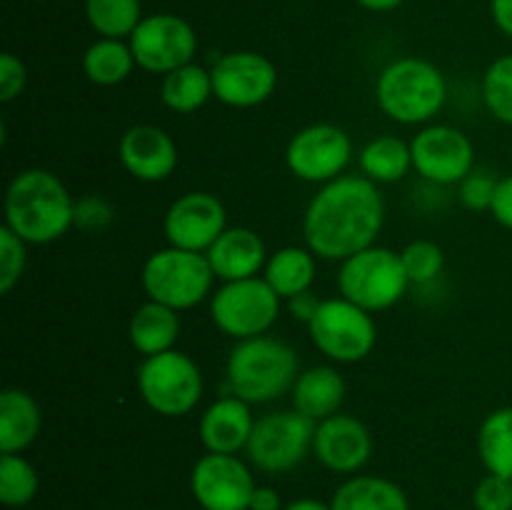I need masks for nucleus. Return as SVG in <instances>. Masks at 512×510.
I'll list each match as a JSON object with an SVG mask.
<instances>
[{
    "label": "nucleus",
    "mask_w": 512,
    "mask_h": 510,
    "mask_svg": "<svg viewBox=\"0 0 512 510\" xmlns=\"http://www.w3.org/2000/svg\"><path fill=\"white\" fill-rule=\"evenodd\" d=\"M385 205L378 183L340 175L318 190L303 215L305 245L323 260H340L370 248L383 230Z\"/></svg>",
    "instance_id": "1"
},
{
    "label": "nucleus",
    "mask_w": 512,
    "mask_h": 510,
    "mask_svg": "<svg viewBox=\"0 0 512 510\" xmlns=\"http://www.w3.org/2000/svg\"><path fill=\"white\" fill-rule=\"evenodd\" d=\"M28 245H48L75 225V203L58 175L28 168L5 190V223Z\"/></svg>",
    "instance_id": "2"
},
{
    "label": "nucleus",
    "mask_w": 512,
    "mask_h": 510,
    "mask_svg": "<svg viewBox=\"0 0 512 510\" xmlns=\"http://www.w3.org/2000/svg\"><path fill=\"white\" fill-rule=\"evenodd\" d=\"M230 393L245 403H270L293 390L298 380V355L283 340L258 335L238 340L228 358Z\"/></svg>",
    "instance_id": "3"
},
{
    "label": "nucleus",
    "mask_w": 512,
    "mask_h": 510,
    "mask_svg": "<svg viewBox=\"0 0 512 510\" xmlns=\"http://www.w3.org/2000/svg\"><path fill=\"white\" fill-rule=\"evenodd\" d=\"M378 105L390 120L403 125L428 123L448 98V85L440 68L423 58H400L380 73Z\"/></svg>",
    "instance_id": "4"
},
{
    "label": "nucleus",
    "mask_w": 512,
    "mask_h": 510,
    "mask_svg": "<svg viewBox=\"0 0 512 510\" xmlns=\"http://www.w3.org/2000/svg\"><path fill=\"white\" fill-rule=\"evenodd\" d=\"M213 280L215 273L208 263V255L173 248V245L150 255L140 273L148 300L168 305L178 313L203 303L213 288Z\"/></svg>",
    "instance_id": "5"
},
{
    "label": "nucleus",
    "mask_w": 512,
    "mask_h": 510,
    "mask_svg": "<svg viewBox=\"0 0 512 510\" xmlns=\"http://www.w3.org/2000/svg\"><path fill=\"white\" fill-rule=\"evenodd\" d=\"M408 285L410 280L405 275L400 253L378 245H370L345 258L338 273L340 295L368 313L393 308L405 295Z\"/></svg>",
    "instance_id": "6"
},
{
    "label": "nucleus",
    "mask_w": 512,
    "mask_h": 510,
    "mask_svg": "<svg viewBox=\"0 0 512 510\" xmlns=\"http://www.w3.org/2000/svg\"><path fill=\"white\" fill-rule=\"evenodd\" d=\"M138 390L145 405L165 418L188 415L203 395V373L190 355L165 350L138 368Z\"/></svg>",
    "instance_id": "7"
},
{
    "label": "nucleus",
    "mask_w": 512,
    "mask_h": 510,
    "mask_svg": "<svg viewBox=\"0 0 512 510\" xmlns=\"http://www.w3.org/2000/svg\"><path fill=\"white\" fill-rule=\"evenodd\" d=\"M310 340L335 363H360L378 343L373 313L348 298H328L308 323Z\"/></svg>",
    "instance_id": "8"
},
{
    "label": "nucleus",
    "mask_w": 512,
    "mask_h": 510,
    "mask_svg": "<svg viewBox=\"0 0 512 510\" xmlns=\"http://www.w3.org/2000/svg\"><path fill=\"white\" fill-rule=\"evenodd\" d=\"M318 423L300 410H275L255 420L245 453L255 468L265 473H285L293 470L313 450Z\"/></svg>",
    "instance_id": "9"
},
{
    "label": "nucleus",
    "mask_w": 512,
    "mask_h": 510,
    "mask_svg": "<svg viewBox=\"0 0 512 510\" xmlns=\"http://www.w3.org/2000/svg\"><path fill=\"white\" fill-rule=\"evenodd\" d=\"M213 323L235 340L265 335L280 315V295L265 283V278L233 280L215 290L210 300Z\"/></svg>",
    "instance_id": "10"
},
{
    "label": "nucleus",
    "mask_w": 512,
    "mask_h": 510,
    "mask_svg": "<svg viewBox=\"0 0 512 510\" xmlns=\"http://www.w3.org/2000/svg\"><path fill=\"white\" fill-rule=\"evenodd\" d=\"M128 43L135 63L158 75H168L193 63L198 53V35L193 25L173 13H155L143 18Z\"/></svg>",
    "instance_id": "11"
},
{
    "label": "nucleus",
    "mask_w": 512,
    "mask_h": 510,
    "mask_svg": "<svg viewBox=\"0 0 512 510\" xmlns=\"http://www.w3.org/2000/svg\"><path fill=\"white\" fill-rule=\"evenodd\" d=\"M353 158V140L333 123H315L298 130L285 150V163L305 183H330L340 178Z\"/></svg>",
    "instance_id": "12"
},
{
    "label": "nucleus",
    "mask_w": 512,
    "mask_h": 510,
    "mask_svg": "<svg viewBox=\"0 0 512 510\" xmlns=\"http://www.w3.org/2000/svg\"><path fill=\"white\" fill-rule=\"evenodd\" d=\"M413 168L435 185L463 183L475 165L473 140L453 125H428L410 143Z\"/></svg>",
    "instance_id": "13"
},
{
    "label": "nucleus",
    "mask_w": 512,
    "mask_h": 510,
    "mask_svg": "<svg viewBox=\"0 0 512 510\" xmlns=\"http://www.w3.org/2000/svg\"><path fill=\"white\" fill-rule=\"evenodd\" d=\"M255 480L238 455L208 453L193 465L190 490L203 510H250Z\"/></svg>",
    "instance_id": "14"
},
{
    "label": "nucleus",
    "mask_w": 512,
    "mask_h": 510,
    "mask_svg": "<svg viewBox=\"0 0 512 510\" xmlns=\"http://www.w3.org/2000/svg\"><path fill=\"white\" fill-rule=\"evenodd\" d=\"M213 95L230 108L263 105L278 88V68L273 60L253 50H235L223 55L210 70Z\"/></svg>",
    "instance_id": "15"
},
{
    "label": "nucleus",
    "mask_w": 512,
    "mask_h": 510,
    "mask_svg": "<svg viewBox=\"0 0 512 510\" xmlns=\"http://www.w3.org/2000/svg\"><path fill=\"white\" fill-rule=\"evenodd\" d=\"M228 230V213L220 198L193 190L175 200L163 220V233L173 248L208 253L210 245Z\"/></svg>",
    "instance_id": "16"
},
{
    "label": "nucleus",
    "mask_w": 512,
    "mask_h": 510,
    "mask_svg": "<svg viewBox=\"0 0 512 510\" xmlns=\"http://www.w3.org/2000/svg\"><path fill=\"white\" fill-rule=\"evenodd\" d=\"M313 453L333 473H358L373 455V435L353 415L335 413L315 428Z\"/></svg>",
    "instance_id": "17"
},
{
    "label": "nucleus",
    "mask_w": 512,
    "mask_h": 510,
    "mask_svg": "<svg viewBox=\"0 0 512 510\" xmlns=\"http://www.w3.org/2000/svg\"><path fill=\"white\" fill-rule=\"evenodd\" d=\"M118 153L123 168L145 183H160L178 168L175 140L158 125L140 123L125 130Z\"/></svg>",
    "instance_id": "18"
},
{
    "label": "nucleus",
    "mask_w": 512,
    "mask_h": 510,
    "mask_svg": "<svg viewBox=\"0 0 512 510\" xmlns=\"http://www.w3.org/2000/svg\"><path fill=\"white\" fill-rule=\"evenodd\" d=\"M255 420L250 413V403L238 395H228L210 405L200 418V440L208 453L238 455L245 450L250 435H253Z\"/></svg>",
    "instance_id": "19"
},
{
    "label": "nucleus",
    "mask_w": 512,
    "mask_h": 510,
    "mask_svg": "<svg viewBox=\"0 0 512 510\" xmlns=\"http://www.w3.org/2000/svg\"><path fill=\"white\" fill-rule=\"evenodd\" d=\"M205 255L215 278L223 283L255 278L268 263L263 238L250 228H228Z\"/></svg>",
    "instance_id": "20"
},
{
    "label": "nucleus",
    "mask_w": 512,
    "mask_h": 510,
    "mask_svg": "<svg viewBox=\"0 0 512 510\" xmlns=\"http://www.w3.org/2000/svg\"><path fill=\"white\" fill-rule=\"evenodd\" d=\"M43 428L38 400L20 388L0 393V453H23Z\"/></svg>",
    "instance_id": "21"
},
{
    "label": "nucleus",
    "mask_w": 512,
    "mask_h": 510,
    "mask_svg": "<svg viewBox=\"0 0 512 510\" xmlns=\"http://www.w3.org/2000/svg\"><path fill=\"white\" fill-rule=\"evenodd\" d=\"M290 393H293V408L320 423L340 413V405L345 400V380L330 365H315L298 375Z\"/></svg>",
    "instance_id": "22"
},
{
    "label": "nucleus",
    "mask_w": 512,
    "mask_h": 510,
    "mask_svg": "<svg viewBox=\"0 0 512 510\" xmlns=\"http://www.w3.org/2000/svg\"><path fill=\"white\" fill-rule=\"evenodd\" d=\"M128 335L133 348L140 355H145V358L160 355L165 350H173L175 340L180 335L178 310L168 308L163 303H155V300H148L130 318Z\"/></svg>",
    "instance_id": "23"
},
{
    "label": "nucleus",
    "mask_w": 512,
    "mask_h": 510,
    "mask_svg": "<svg viewBox=\"0 0 512 510\" xmlns=\"http://www.w3.org/2000/svg\"><path fill=\"white\" fill-rule=\"evenodd\" d=\"M333 510H410L408 495L398 483L378 475H355L335 490Z\"/></svg>",
    "instance_id": "24"
},
{
    "label": "nucleus",
    "mask_w": 512,
    "mask_h": 510,
    "mask_svg": "<svg viewBox=\"0 0 512 510\" xmlns=\"http://www.w3.org/2000/svg\"><path fill=\"white\" fill-rule=\"evenodd\" d=\"M315 258L318 255L310 248H298V245H288V248L275 250L268 258L263 268V278L280 298H293V295L310 290L315 280Z\"/></svg>",
    "instance_id": "25"
},
{
    "label": "nucleus",
    "mask_w": 512,
    "mask_h": 510,
    "mask_svg": "<svg viewBox=\"0 0 512 510\" xmlns=\"http://www.w3.org/2000/svg\"><path fill=\"white\" fill-rule=\"evenodd\" d=\"M213 95V75L203 65L188 63L173 73L163 75L160 85V100L168 110L180 115L195 113L203 108Z\"/></svg>",
    "instance_id": "26"
},
{
    "label": "nucleus",
    "mask_w": 512,
    "mask_h": 510,
    "mask_svg": "<svg viewBox=\"0 0 512 510\" xmlns=\"http://www.w3.org/2000/svg\"><path fill=\"white\" fill-rule=\"evenodd\" d=\"M360 168H363L365 178L373 183H398L413 168L410 143L395 138V135L373 138L360 153Z\"/></svg>",
    "instance_id": "27"
},
{
    "label": "nucleus",
    "mask_w": 512,
    "mask_h": 510,
    "mask_svg": "<svg viewBox=\"0 0 512 510\" xmlns=\"http://www.w3.org/2000/svg\"><path fill=\"white\" fill-rule=\"evenodd\" d=\"M135 65L138 63H135L130 43L115 38L95 40L83 55V70L88 80L95 85H103V88L123 83L133 73Z\"/></svg>",
    "instance_id": "28"
},
{
    "label": "nucleus",
    "mask_w": 512,
    "mask_h": 510,
    "mask_svg": "<svg viewBox=\"0 0 512 510\" xmlns=\"http://www.w3.org/2000/svg\"><path fill=\"white\" fill-rule=\"evenodd\" d=\"M478 455L485 470L512 480V405L498 408L478 430Z\"/></svg>",
    "instance_id": "29"
},
{
    "label": "nucleus",
    "mask_w": 512,
    "mask_h": 510,
    "mask_svg": "<svg viewBox=\"0 0 512 510\" xmlns=\"http://www.w3.org/2000/svg\"><path fill=\"white\" fill-rule=\"evenodd\" d=\"M85 15L100 38L115 40L130 38L143 20L140 0H85Z\"/></svg>",
    "instance_id": "30"
},
{
    "label": "nucleus",
    "mask_w": 512,
    "mask_h": 510,
    "mask_svg": "<svg viewBox=\"0 0 512 510\" xmlns=\"http://www.w3.org/2000/svg\"><path fill=\"white\" fill-rule=\"evenodd\" d=\"M38 470L20 453L0 455V500L8 508H23L38 495Z\"/></svg>",
    "instance_id": "31"
},
{
    "label": "nucleus",
    "mask_w": 512,
    "mask_h": 510,
    "mask_svg": "<svg viewBox=\"0 0 512 510\" xmlns=\"http://www.w3.org/2000/svg\"><path fill=\"white\" fill-rule=\"evenodd\" d=\"M483 100L495 120L512 125V53L500 55L485 70Z\"/></svg>",
    "instance_id": "32"
},
{
    "label": "nucleus",
    "mask_w": 512,
    "mask_h": 510,
    "mask_svg": "<svg viewBox=\"0 0 512 510\" xmlns=\"http://www.w3.org/2000/svg\"><path fill=\"white\" fill-rule=\"evenodd\" d=\"M400 260H403L405 275H408L410 283L423 285L443 273L445 253L433 240H413V243H408L403 248Z\"/></svg>",
    "instance_id": "33"
},
{
    "label": "nucleus",
    "mask_w": 512,
    "mask_h": 510,
    "mask_svg": "<svg viewBox=\"0 0 512 510\" xmlns=\"http://www.w3.org/2000/svg\"><path fill=\"white\" fill-rule=\"evenodd\" d=\"M25 245L28 243L20 240L8 225L0 228V295H8L23 278L25 260H28Z\"/></svg>",
    "instance_id": "34"
},
{
    "label": "nucleus",
    "mask_w": 512,
    "mask_h": 510,
    "mask_svg": "<svg viewBox=\"0 0 512 510\" xmlns=\"http://www.w3.org/2000/svg\"><path fill=\"white\" fill-rule=\"evenodd\" d=\"M475 510H512V480L488 473L473 490Z\"/></svg>",
    "instance_id": "35"
},
{
    "label": "nucleus",
    "mask_w": 512,
    "mask_h": 510,
    "mask_svg": "<svg viewBox=\"0 0 512 510\" xmlns=\"http://www.w3.org/2000/svg\"><path fill=\"white\" fill-rule=\"evenodd\" d=\"M498 183L500 180L493 178V173L473 168V173L460 183V200L470 210H490L493 208Z\"/></svg>",
    "instance_id": "36"
},
{
    "label": "nucleus",
    "mask_w": 512,
    "mask_h": 510,
    "mask_svg": "<svg viewBox=\"0 0 512 510\" xmlns=\"http://www.w3.org/2000/svg\"><path fill=\"white\" fill-rule=\"evenodd\" d=\"M25 83H28V70H25L23 60L15 58L13 53L0 55V100L10 103L18 98Z\"/></svg>",
    "instance_id": "37"
},
{
    "label": "nucleus",
    "mask_w": 512,
    "mask_h": 510,
    "mask_svg": "<svg viewBox=\"0 0 512 510\" xmlns=\"http://www.w3.org/2000/svg\"><path fill=\"white\" fill-rule=\"evenodd\" d=\"M113 220V208L103 198H83L75 203V225L85 230H103Z\"/></svg>",
    "instance_id": "38"
},
{
    "label": "nucleus",
    "mask_w": 512,
    "mask_h": 510,
    "mask_svg": "<svg viewBox=\"0 0 512 510\" xmlns=\"http://www.w3.org/2000/svg\"><path fill=\"white\" fill-rule=\"evenodd\" d=\"M490 213H493V218L498 220L503 228L512 230V175H508V178H500Z\"/></svg>",
    "instance_id": "39"
},
{
    "label": "nucleus",
    "mask_w": 512,
    "mask_h": 510,
    "mask_svg": "<svg viewBox=\"0 0 512 510\" xmlns=\"http://www.w3.org/2000/svg\"><path fill=\"white\" fill-rule=\"evenodd\" d=\"M320 303H323V300H320L313 290H305V293L293 295V298L288 300V308H290V315H293L295 320L310 323V320H313V315L318 313Z\"/></svg>",
    "instance_id": "40"
},
{
    "label": "nucleus",
    "mask_w": 512,
    "mask_h": 510,
    "mask_svg": "<svg viewBox=\"0 0 512 510\" xmlns=\"http://www.w3.org/2000/svg\"><path fill=\"white\" fill-rule=\"evenodd\" d=\"M283 500H280V493L270 485H258L250 498V510H283Z\"/></svg>",
    "instance_id": "41"
},
{
    "label": "nucleus",
    "mask_w": 512,
    "mask_h": 510,
    "mask_svg": "<svg viewBox=\"0 0 512 510\" xmlns=\"http://www.w3.org/2000/svg\"><path fill=\"white\" fill-rule=\"evenodd\" d=\"M490 13L495 25L512 38V0H490Z\"/></svg>",
    "instance_id": "42"
},
{
    "label": "nucleus",
    "mask_w": 512,
    "mask_h": 510,
    "mask_svg": "<svg viewBox=\"0 0 512 510\" xmlns=\"http://www.w3.org/2000/svg\"><path fill=\"white\" fill-rule=\"evenodd\" d=\"M358 5H363L365 10H373V13H388V10L400 8L405 0H355Z\"/></svg>",
    "instance_id": "43"
},
{
    "label": "nucleus",
    "mask_w": 512,
    "mask_h": 510,
    "mask_svg": "<svg viewBox=\"0 0 512 510\" xmlns=\"http://www.w3.org/2000/svg\"><path fill=\"white\" fill-rule=\"evenodd\" d=\"M283 510H333V508H330V503H320V500L315 498H300L285 505Z\"/></svg>",
    "instance_id": "44"
},
{
    "label": "nucleus",
    "mask_w": 512,
    "mask_h": 510,
    "mask_svg": "<svg viewBox=\"0 0 512 510\" xmlns=\"http://www.w3.org/2000/svg\"><path fill=\"white\" fill-rule=\"evenodd\" d=\"M510 158H512V143H510Z\"/></svg>",
    "instance_id": "45"
}]
</instances>
